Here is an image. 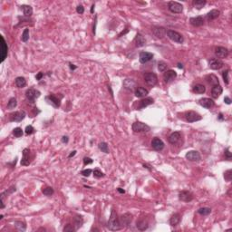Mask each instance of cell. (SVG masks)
I'll return each mask as SVG.
<instances>
[{
	"label": "cell",
	"mask_w": 232,
	"mask_h": 232,
	"mask_svg": "<svg viewBox=\"0 0 232 232\" xmlns=\"http://www.w3.org/2000/svg\"><path fill=\"white\" fill-rule=\"evenodd\" d=\"M21 10L23 11L25 17H30L32 16L33 14V8L31 6H28V5H22L21 7Z\"/></svg>",
	"instance_id": "cell-32"
},
{
	"label": "cell",
	"mask_w": 232,
	"mask_h": 232,
	"mask_svg": "<svg viewBox=\"0 0 232 232\" xmlns=\"http://www.w3.org/2000/svg\"><path fill=\"white\" fill-rule=\"evenodd\" d=\"M224 102H225L227 104H231V100H230V98L228 97V96H226V97L224 98Z\"/></svg>",
	"instance_id": "cell-56"
},
{
	"label": "cell",
	"mask_w": 232,
	"mask_h": 232,
	"mask_svg": "<svg viewBox=\"0 0 232 232\" xmlns=\"http://www.w3.org/2000/svg\"><path fill=\"white\" fill-rule=\"evenodd\" d=\"M186 159L190 162H199L200 161V154L197 151H190L185 155Z\"/></svg>",
	"instance_id": "cell-14"
},
{
	"label": "cell",
	"mask_w": 232,
	"mask_h": 232,
	"mask_svg": "<svg viewBox=\"0 0 232 232\" xmlns=\"http://www.w3.org/2000/svg\"><path fill=\"white\" fill-rule=\"evenodd\" d=\"M17 99L14 97H12L9 101H8V104H7V108L9 110H13L17 107Z\"/></svg>",
	"instance_id": "cell-37"
},
{
	"label": "cell",
	"mask_w": 232,
	"mask_h": 232,
	"mask_svg": "<svg viewBox=\"0 0 232 232\" xmlns=\"http://www.w3.org/2000/svg\"><path fill=\"white\" fill-rule=\"evenodd\" d=\"M223 65H224L223 62L220 59H219V58H212V59L209 61V66L212 70H219L222 68Z\"/></svg>",
	"instance_id": "cell-9"
},
{
	"label": "cell",
	"mask_w": 232,
	"mask_h": 232,
	"mask_svg": "<svg viewBox=\"0 0 232 232\" xmlns=\"http://www.w3.org/2000/svg\"><path fill=\"white\" fill-rule=\"evenodd\" d=\"M98 147L100 149V151H102L104 153H109L110 151H109V147H108V144L106 142H100Z\"/></svg>",
	"instance_id": "cell-38"
},
{
	"label": "cell",
	"mask_w": 232,
	"mask_h": 232,
	"mask_svg": "<svg viewBox=\"0 0 232 232\" xmlns=\"http://www.w3.org/2000/svg\"><path fill=\"white\" fill-rule=\"evenodd\" d=\"M76 230V228L72 226V225H71V224H67L65 228H64V232H74V231H75Z\"/></svg>",
	"instance_id": "cell-47"
},
{
	"label": "cell",
	"mask_w": 232,
	"mask_h": 232,
	"mask_svg": "<svg viewBox=\"0 0 232 232\" xmlns=\"http://www.w3.org/2000/svg\"><path fill=\"white\" fill-rule=\"evenodd\" d=\"M167 67H168V65H167V64L164 63V62H160V63L158 64V70H159L160 72H166V71H167Z\"/></svg>",
	"instance_id": "cell-44"
},
{
	"label": "cell",
	"mask_w": 232,
	"mask_h": 232,
	"mask_svg": "<svg viewBox=\"0 0 232 232\" xmlns=\"http://www.w3.org/2000/svg\"><path fill=\"white\" fill-rule=\"evenodd\" d=\"M149 94V91L147 89L143 88V87H137V89L135 90V96L138 98H143L145 96H147Z\"/></svg>",
	"instance_id": "cell-25"
},
{
	"label": "cell",
	"mask_w": 232,
	"mask_h": 232,
	"mask_svg": "<svg viewBox=\"0 0 232 232\" xmlns=\"http://www.w3.org/2000/svg\"><path fill=\"white\" fill-rule=\"evenodd\" d=\"M136 227L139 230H146L149 227V224H148V221L145 220H137V223H136Z\"/></svg>",
	"instance_id": "cell-28"
},
{
	"label": "cell",
	"mask_w": 232,
	"mask_h": 232,
	"mask_svg": "<svg viewBox=\"0 0 232 232\" xmlns=\"http://www.w3.org/2000/svg\"><path fill=\"white\" fill-rule=\"evenodd\" d=\"M76 12H77L78 14H83V12H84V7H83L82 5L77 6V7H76Z\"/></svg>",
	"instance_id": "cell-54"
},
{
	"label": "cell",
	"mask_w": 232,
	"mask_h": 232,
	"mask_svg": "<svg viewBox=\"0 0 232 232\" xmlns=\"http://www.w3.org/2000/svg\"><path fill=\"white\" fill-rule=\"evenodd\" d=\"M128 31H129V30H128V29H126V30H125L124 32H122V33L120 34V36H122L123 35H125L126 33H128Z\"/></svg>",
	"instance_id": "cell-62"
},
{
	"label": "cell",
	"mask_w": 232,
	"mask_h": 232,
	"mask_svg": "<svg viewBox=\"0 0 232 232\" xmlns=\"http://www.w3.org/2000/svg\"><path fill=\"white\" fill-rule=\"evenodd\" d=\"M94 176L95 178H102V177L104 176V172H102L99 169H95L94 170Z\"/></svg>",
	"instance_id": "cell-49"
},
{
	"label": "cell",
	"mask_w": 232,
	"mask_h": 232,
	"mask_svg": "<svg viewBox=\"0 0 232 232\" xmlns=\"http://www.w3.org/2000/svg\"><path fill=\"white\" fill-rule=\"evenodd\" d=\"M225 157L227 158V160H228V161H230V160H231L232 154H231V152L229 151V148L226 149V151H225Z\"/></svg>",
	"instance_id": "cell-52"
},
{
	"label": "cell",
	"mask_w": 232,
	"mask_h": 232,
	"mask_svg": "<svg viewBox=\"0 0 232 232\" xmlns=\"http://www.w3.org/2000/svg\"><path fill=\"white\" fill-rule=\"evenodd\" d=\"M107 227H108V228L110 230H112V231H116V230H119V229L122 228L118 215H117V213H116V211L114 210H112L111 216H110V219L108 220Z\"/></svg>",
	"instance_id": "cell-1"
},
{
	"label": "cell",
	"mask_w": 232,
	"mask_h": 232,
	"mask_svg": "<svg viewBox=\"0 0 232 232\" xmlns=\"http://www.w3.org/2000/svg\"><path fill=\"white\" fill-rule=\"evenodd\" d=\"M222 92H223V89H222V87L220 84L214 85L212 87V89H211V96L214 99H217V98L220 97V95L222 94Z\"/></svg>",
	"instance_id": "cell-21"
},
{
	"label": "cell",
	"mask_w": 232,
	"mask_h": 232,
	"mask_svg": "<svg viewBox=\"0 0 232 232\" xmlns=\"http://www.w3.org/2000/svg\"><path fill=\"white\" fill-rule=\"evenodd\" d=\"M168 7H169V10L171 13H174V14H180L183 11V6L181 3L175 2V1L169 2Z\"/></svg>",
	"instance_id": "cell-6"
},
{
	"label": "cell",
	"mask_w": 232,
	"mask_h": 232,
	"mask_svg": "<svg viewBox=\"0 0 232 232\" xmlns=\"http://www.w3.org/2000/svg\"><path fill=\"white\" fill-rule=\"evenodd\" d=\"M210 212H211V209L210 208H207V207L200 208V209L198 210V213L202 215V216H207V215L210 214Z\"/></svg>",
	"instance_id": "cell-40"
},
{
	"label": "cell",
	"mask_w": 232,
	"mask_h": 232,
	"mask_svg": "<svg viewBox=\"0 0 232 232\" xmlns=\"http://www.w3.org/2000/svg\"><path fill=\"white\" fill-rule=\"evenodd\" d=\"M190 23L193 25V26H201L204 25V19H203L202 17H191L190 19Z\"/></svg>",
	"instance_id": "cell-24"
},
{
	"label": "cell",
	"mask_w": 232,
	"mask_h": 232,
	"mask_svg": "<svg viewBox=\"0 0 232 232\" xmlns=\"http://www.w3.org/2000/svg\"><path fill=\"white\" fill-rule=\"evenodd\" d=\"M228 75H229V70H226L222 72V77H223V80H224V83L226 84H228L229 83V78H228Z\"/></svg>",
	"instance_id": "cell-46"
},
{
	"label": "cell",
	"mask_w": 232,
	"mask_h": 232,
	"mask_svg": "<svg viewBox=\"0 0 232 232\" xmlns=\"http://www.w3.org/2000/svg\"><path fill=\"white\" fill-rule=\"evenodd\" d=\"M68 141H69V138H68L67 136H63V137H62V142H63V143H67Z\"/></svg>",
	"instance_id": "cell-57"
},
{
	"label": "cell",
	"mask_w": 232,
	"mask_h": 232,
	"mask_svg": "<svg viewBox=\"0 0 232 232\" xmlns=\"http://www.w3.org/2000/svg\"><path fill=\"white\" fill-rule=\"evenodd\" d=\"M176 77H177V72L173 70H167L163 75V79L166 83H171L172 81L175 80Z\"/></svg>",
	"instance_id": "cell-12"
},
{
	"label": "cell",
	"mask_w": 232,
	"mask_h": 232,
	"mask_svg": "<svg viewBox=\"0 0 232 232\" xmlns=\"http://www.w3.org/2000/svg\"><path fill=\"white\" fill-rule=\"evenodd\" d=\"M43 76H44V74H43L42 72H38V75H36V79L37 81H40V80L42 79Z\"/></svg>",
	"instance_id": "cell-55"
},
{
	"label": "cell",
	"mask_w": 232,
	"mask_h": 232,
	"mask_svg": "<svg viewBox=\"0 0 232 232\" xmlns=\"http://www.w3.org/2000/svg\"><path fill=\"white\" fill-rule=\"evenodd\" d=\"M192 91L195 93V94H204L205 91H206V87L203 85V84H200V83H197L193 86L192 88Z\"/></svg>",
	"instance_id": "cell-31"
},
{
	"label": "cell",
	"mask_w": 232,
	"mask_h": 232,
	"mask_svg": "<svg viewBox=\"0 0 232 232\" xmlns=\"http://www.w3.org/2000/svg\"><path fill=\"white\" fill-rule=\"evenodd\" d=\"M25 130V133L27 135H29V134H32L35 132V129H34V127L32 125H28V126H26Z\"/></svg>",
	"instance_id": "cell-50"
},
{
	"label": "cell",
	"mask_w": 232,
	"mask_h": 232,
	"mask_svg": "<svg viewBox=\"0 0 232 232\" xmlns=\"http://www.w3.org/2000/svg\"><path fill=\"white\" fill-rule=\"evenodd\" d=\"M74 223H75V226L76 229L80 228L83 226V220L82 216H79V215L75 216L74 218Z\"/></svg>",
	"instance_id": "cell-34"
},
{
	"label": "cell",
	"mask_w": 232,
	"mask_h": 232,
	"mask_svg": "<svg viewBox=\"0 0 232 232\" xmlns=\"http://www.w3.org/2000/svg\"><path fill=\"white\" fill-rule=\"evenodd\" d=\"M180 221H181V215L178 213H175L171 216L170 220V224L172 227H175L180 223Z\"/></svg>",
	"instance_id": "cell-29"
},
{
	"label": "cell",
	"mask_w": 232,
	"mask_h": 232,
	"mask_svg": "<svg viewBox=\"0 0 232 232\" xmlns=\"http://www.w3.org/2000/svg\"><path fill=\"white\" fill-rule=\"evenodd\" d=\"M29 155H30V151L29 149H24L23 151V158L21 161V165L23 166H27L30 164V161H29Z\"/></svg>",
	"instance_id": "cell-23"
},
{
	"label": "cell",
	"mask_w": 232,
	"mask_h": 232,
	"mask_svg": "<svg viewBox=\"0 0 232 232\" xmlns=\"http://www.w3.org/2000/svg\"><path fill=\"white\" fill-rule=\"evenodd\" d=\"M199 104L206 109H210L214 106V101L210 98H201L199 101Z\"/></svg>",
	"instance_id": "cell-20"
},
{
	"label": "cell",
	"mask_w": 232,
	"mask_h": 232,
	"mask_svg": "<svg viewBox=\"0 0 232 232\" xmlns=\"http://www.w3.org/2000/svg\"><path fill=\"white\" fill-rule=\"evenodd\" d=\"M166 29L164 28V27H162V26H155V27H153L152 28V33H153V35L157 37V38H159V39H162V38H163L165 36H166Z\"/></svg>",
	"instance_id": "cell-15"
},
{
	"label": "cell",
	"mask_w": 232,
	"mask_h": 232,
	"mask_svg": "<svg viewBox=\"0 0 232 232\" xmlns=\"http://www.w3.org/2000/svg\"><path fill=\"white\" fill-rule=\"evenodd\" d=\"M178 67H179V68H181V69L183 68V66H182V65H181V64H178Z\"/></svg>",
	"instance_id": "cell-64"
},
{
	"label": "cell",
	"mask_w": 232,
	"mask_h": 232,
	"mask_svg": "<svg viewBox=\"0 0 232 232\" xmlns=\"http://www.w3.org/2000/svg\"><path fill=\"white\" fill-rule=\"evenodd\" d=\"M153 58V54L149 52H141L139 54V60L141 64H146Z\"/></svg>",
	"instance_id": "cell-16"
},
{
	"label": "cell",
	"mask_w": 232,
	"mask_h": 232,
	"mask_svg": "<svg viewBox=\"0 0 232 232\" xmlns=\"http://www.w3.org/2000/svg\"><path fill=\"white\" fill-rule=\"evenodd\" d=\"M219 120H220V121H223V120H224V118H223V114H222V113H220V115H219Z\"/></svg>",
	"instance_id": "cell-60"
},
{
	"label": "cell",
	"mask_w": 232,
	"mask_h": 232,
	"mask_svg": "<svg viewBox=\"0 0 232 232\" xmlns=\"http://www.w3.org/2000/svg\"><path fill=\"white\" fill-rule=\"evenodd\" d=\"M135 43H136V46L137 47H141L145 45V38L141 35V34H137L136 35V37H135Z\"/></svg>",
	"instance_id": "cell-33"
},
{
	"label": "cell",
	"mask_w": 232,
	"mask_h": 232,
	"mask_svg": "<svg viewBox=\"0 0 232 232\" xmlns=\"http://www.w3.org/2000/svg\"><path fill=\"white\" fill-rule=\"evenodd\" d=\"M117 191H118L120 193H125V191H124V190H122L121 188H117Z\"/></svg>",
	"instance_id": "cell-61"
},
{
	"label": "cell",
	"mask_w": 232,
	"mask_h": 232,
	"mask_svg": "<svg viewBox=\"0 0 232 232\" xmlns=\"http://www.w3.org/2000/svg\"><path fill=\"white\" fill-rule=\"evenodd\" d=\"M13 134L16 136V137L19 138V137H21V136L23 135V130H22L20 127L14 128V129L13 130Z\"/></svg>",
	"instance_id": "cell-43"
},
{
	"label": "cell",
	"mask_w": 232,
	"mask_h": 232,
	"mask_svg": "<svg viewBox=\"0 0 232 232\" xmlns=\"http://www.w3.org/2000/svg\"><path fill=\"white\" fill-rule=\"evenodd\" d=\"M8 53V46L6 43V40L3 36H1V62L3 63L7 56Z\"/></svg>",
	"instance_id": "cell-19"
},
{
	"label": "cell",
	"mask_w": 232,
	"mask_h": 232,
	"mask_svg": "<svg viewBox=\"0 0 232 232\" xmlns=\"http://www.w3.org/2000/svg\"><path fill=\"white\" fill-rule=\"evenodd\" d=\"M94 4L92 6V8H91V13H94Z\"/></svg>",
	"instance_id": "cell-63"
},
{
	"label": "cell",
	"mask_w": 232,
	"mask_h": 232,
	"mask_svg": "<svg viewBox=\"0 0 232 232\" xmlns=\"http://www.w3.org/2000/svg\"><path fill=\"white\" fill-rule=\"evenodd\" d=\"M91 173H92V170H91V169L83 170L81 172V174H82L83 176H84V177H89Z\"/></svg>",
	"instance_id": "cell-51"
},
{
	"label": "cell",
	"mask_w": 232,
	"mask_h": 232,
	"mask_svg": "<svg viewBox=\"0 0 232 232\" xmlns=\"http://www.w3.org/2000/svg\"><path fill=\"white\" fill-rule=\"evenodd\" d=\"M14 227H16L17 229H18L19 231H25V229H26V225L22 221H16L14 222Z\"/></svg>",
	"instance_id": "cell-39"
},
{
	"label": "cell",
	"mask_w": 232,
	"mask_h": 232,
	"mask_svg": "<svg viewBox=\"0 0 232 232\" xmlns=\"http://www.w3.org/2000/svg\"><path fill=\"white\" fill-rule=\"evenodd\" d=\"M40 95H41V93L38 90H36V89H33V88L28 89L25 92V96H26L27 100L29 102H31V103H34L35 100L36 98H38Z\"/></svg>",
	"instance_id": "cell-8"
},
{
	"label": "cell",
	"mask_w": 232,
	"mask_h": 232,
	"mask_svg": "<svg viewBox=\"0 0 232 232\" xmlns=\"http://www.w3.org/2000/svg\"><path fill=\"white\" fill-rule=\"evenodd\" d=\"M168 37L172 40L173 42L178 43V44H182L184 42V38L182 36V35H181L179 32L174 31V30H167L166 32Z\"/></svg>",
	"instance_id": "cell-2"
},
{
	"label": "cell",
	"mask_w": 232,
	"mask_h": 232,
	"mask_svg": "<svg viewBox=\"0 0 232 232\" xmlns=\"http://www.w3.org/2000/svg\"><path fill=\"white\" fill-rule=\"evenodd\" d=\"M215 55L219 58V59L227 58L228 55V50L226 47H223V46H218L215 49Z\"/></svg>",
	"instance_id": "cell-13"
},
{
	"label": "cell",
	"mask_w": 232,
	"mask_h": 232,
	"mask_svg": "<svg viewBox=\"0 0 232 232\" xmlns=\"http://www.w3.org/2000/svg\"><path fill=\"white\" fill-rule=\"evenodd\" d=\"M207 79H210V80H208V82L210 83V84H212L213 86L214 85H217V84H219V79H218L215 75H209L208 77H207Z\"/></svg>",
	"instance_id": "cell-42"
},
{
	"label": "cell",
	"mask_w": 232,
	"mask_h": 232,
	"mask_svg": "<svg viewBox=\"0 0 232 232\" xmlns=\"http://www.w3.org/2000/svg\"><path fill=\"white\" fill-rule=\"evenodd\" d=\"M83 163H84V165L91 164V163H93V160L89 157H84L83 158Z\"/></svg>",
	"instance_id": "cell-53"
},
{
	"label": "cell",
	"mask_w": 232,
	"mask_h": 232,
	"mask_svg": "<svg viewBox=\"0 0 232 232\" xmlns=\"http://www.w3.org/2000/svg\"><path fill=\"white\" fill-rule=\"evenodd\" d=\"M193 194L188 191H182L179 193V199L185 202H190L193 199Z\"/></svg>",
	"instance_id": "cell-17"
},
{
	"label": "cell",
	"mask_w": 232,
	"mask_h": 232,
	"mask_svg": "<svg viewBox=\"0 0 232 232\" xmlns=\"http://www.w3.org/2000/svg\"><path fill=\"white\" fill-rule=\"evenodd\" d=\"M144 80L146 82V83L150 86H154L157 84L158 83V77L157 75L154 74V72H145L144 74Z\"/></svg>",
	"instance_id": "cell-4"
},
{
	"label": "cell",
	"mask_w": 232,
	"mask_h": 232,
	"mask_svg": "<svg viewBox=\"0 0 232 232\" xmlns=\"http://www.w3.org/2000/svg\"><path fill=\"white\" fill-rule=\"evenodd\" d=\"M220 14V10H218V9H212V10H210V11L207 14V17H208V19H210V20H214V19H216V18L219 17Z\"/></svg>",
	"instance_id": "cell-30"
},
{
	"label": "cell",
	"mask_w": 232,
	"mask_h": 232,
	"mask_svg": "<svg viewBox=\"0 0 232 232\" xmlns=\"http://www.w3.org/2000/svg\"><path fill=\"white\" fill-rule=\"evenodd\" d=\"M123 86L124 88L130 91H133L136 87V82L133 79H125L123 81Z\"/></svg>",
	"instance_id": "cell-22"
},
{
	"label": "cell",
	"mask_w": 232,
	"mask_h": 232,
	"mask_svg": "<svg viewBox=\"0 0 232 232\" xmlns=\"http://www.w3.org/2000/svg\"><path fill=\"white\" fill-rule=\"evenodd\" d=\"M25 112L24 111L14 112L11 113L9 116L11 122H21L25 119Z\"/></svg>",
	"instance_id": "cell-10"
},
{
	"label": "cell",
	"mask_w": 232,
	"mask_h": 232,
	"mask_svg": "<svg viewBox=\"0 0 232 232\" xmlns=\"http://www.w3.org/2000/svg\"><path fill=\"white\" fill-rule=\"evenodd\" d=\"M46 102L49 104L53 105L54 108H58V107H60V105H61V100L58 97H56L55 95H54V94H50V95L46 96Z\"/></svg>",
	"instance_id": "cell-11"
},
{
	"label": "cell",
	"mask_w": 232,
	"mask_h": 232,
	"mask_svg": "<svg viewBox=\"0 0 232 232\" xmlns=\"http://www.w3.org/2000/svg\"><path fill=\"white\" fill-rule=\"evenodd\" d=\"M42 192H43V194L44 195H46V196H52L53 194H54V188H52V187H46V188H43L42 190Z\"/></svg>",
	"instance_id": "cell-41"
},
{
	"label": "cell",
	"mask_w": 232,
	"mask_h": 232,
	"mask_svg": "<svg viewBox=\"0 0 232 232\" xmlns=\"http://www.w3.org/2000/svg\"><path fill=\"white\" fill-rule=\"evenodd\" d=\"M21 39L23 42H27L28 39H29V29L28 28H25L23 34H22V36H21Z\"/></svg>",
	"instance_id": "cell-45"
},
{
	"label": "cell",
	"mask_w": 232,
	"mask_h": 232,
	"mask_svg": "<svg viewBox=\"0 0 232 232\" xmlns=\"http://www.w3.org/2000/svg\"><path fill=\"white\" fill-rule=\"evenodd\" d=\"M180 139H181V133L179 132H174V133H172L170 135L169 141L171 144H175V143H177L180 141Z\"/></svg>",
	"instance_id": "cell-27"
},
{
	"label": "cell",
	"mask_w": 232,
	"mask_h": 232,
	"mask_svg": "<svg viewBox=\"0 0 232 232\" xmlns=\"http://www.w3.org/2000/svg\"><path fill=\"white\" fill-rule=\"evenodd\" d=\"M153 103H154V101H153V99H152V98H150V97H148V98L142 99V100L140 102V105H139V108H140V109H143V108H145V107H147V106H149V105L152 104Z\"/></svg>",
	"instance_id": "cell-26"
},
{
	"label": "cell",
	"mask_w": 232,
	"mask_h": 232,
	"mask_svg": "<svg viewBox=\"0 0 232 232\" xmlns=\"http://www.w3.org/2000/svg\"><path fill=\"white\" fill-rule=\"evenodd\" d=\"M232 171H231V170H227L225 173H224V178H225V180L227 181H230L231 180H232Z\"/></svg>",
	"instance_id": "cell-48"
},
{
	"label": "cell",
	"mask_w": 232,
	"mask_h": 232,
	"mask_svg": "<svg viewBox=\"0 0 232 232\" xmlns=\"http://www.w3.org/2000/svg\"><path fill=\"white\" fill-rule=\"evenodd\" d=\"M69 65H70V68H71V70H75V69H76V66L75 65H72L71 63L69 64Z\"/></svg>",
	"instance_id": "cell-59"
},
{
	"label": "cell",
	"mask_w": 232,
	"mask_h": 232,
	"mask_svg": "<svg viewBox=\"0 0 232 232\" xmlns=\"http://www.w3.org/2000/svg\"><path fill=\"white\" fill-rule=\"evenodd\" d=\"M206 4H207V2L205 1V0H194L193 1V6L197 9H201Z\"/></svg>",
	"instance_id": "cell-36"
},
{
	"label": "cell",
	"mask_w": 232,
	"mask_h": 232,
	"mask_svg": "<svg viewBox=\"0 0 232 232\" xmlns=\"http://www.w3.org/2000/svg\"><path fill=\"white\" fill-rule=\"evenodd\" d=\"M76 154V151H74V152H72V153H70V155L68 156V158H72V156H75Z\"/></svg>",
	"instance_id": "cell-58"
},
{
	"label": "cell",
	"mask_w": 232,
	"mask_h": 232,
	"mask_svg": "<svg viewBox=\"0 0 232 232\" xmlns=\"http://www.w3.org/2000/svg\"><path fill=\"white\" fill-rule=\"evenodd\" d=\"M152 147L155 151H162L164 148V142L160 138H153L152 141Z\"/></svg>",
	"instance_id": "cell-18"
},
{
	"label": "cell",
	"mask_w": 232,
	"mask_h": 232,
	"mask_svg": "<svg viewBox=\"0 0 232 232\" xmlns=\"http://www.w3.org/2000/svg\"><path fill=\"white\" fill-rule=\"evenodd\" d=\"M14 83H16V85L18 87V88H23V87H25L26 85V80L22 76L17 77Z\"/></svg>",
	"instance_id": "cell-35"
},
{
	"label": "cell",
	"mask_w": 232,
	"mask_h": 232,
	"mask_svg": "<svg viewBox=\"0 0 232 232\" xmlns=\"http://www.w3.org/2000/svg\"><path fill=\"white\" fill-rule=\"evenodd\" d=\"M133 218V214H130V213H129V212L123 214V215L121 216V218L119 219V220H120V224H121L122 228H123V227H128L130 223H132Z\"/></svg>",
	"instance_id": "cell-7"
},
{
	"label": "cell",
	"mask_w": 232,
	"mask_h": 232,
	"mask_svg": "<svg viewBox=\"0 0 232 232\" xmlns=\"http://www.w3.org/2000/svg\"><path fill=\"white\" fill-rule=\"evenodd\" d=\"M185 118H186L187 122H188V123L198 122V121H200V120L202 119V117H201L200 114H199L198 112H193V111L187 112L185 113Z\"/></svg>",
	"instance_id": "cell-5"
},
{
	"label": "cell",
	"mask_w": 232,
	"mask_h": 232,
	"mask_svg": "<svg viewBox=\"0 0 232 232\" xmlns=\"http://www.w3.org/2000/svg\"><path fill=\"white\" fill-rule=\"evenodd\" d=\"M151 130L150 126L141 122H135L133 124V130L135 133H147Z\"/></svg>",
	"instance_id": "cell-3"
}]
</instances>
